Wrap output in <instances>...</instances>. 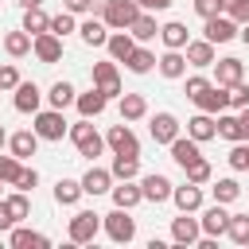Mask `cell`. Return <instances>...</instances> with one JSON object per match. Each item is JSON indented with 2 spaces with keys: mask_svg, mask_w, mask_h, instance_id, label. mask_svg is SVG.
I'll use <instances>...</instances> for the list:
<instances>
[{
  "mask_svg": "<svg viewBox=\"0 0 249 249\" xmlns=\"http://www.w3.org/2000/svg\"><path fill=\"white\" fill-rule=\"evenodd\" d=\"M136 16H140V4L136 0H105V8H101L105 27H113V31H124Z\"/></svg>",
  "mask_w": 249,
  "mask_h": 249,
  "instance_id": "1",
  "label": "cell"
},
{
  "mask_svg": "<svg viewBox=\"0 0 249 249\" xmlns=\"http://www.w3.org/2000/svg\"><path fill=\"white\" fill-rule=\"evenodd\" d=\"M70 140H74V148L82 152V156H101V148H105V140L97 136V128L89 124V117H82L78 124H70Z\"/></svg>",
  "mask_w": 249,
  "mask_h": 249,
  "instance_id": "2",
  "label": "cell"
},
{
  "mask_svg": "<svg viewBox=\"0 0 249 249\" xmlns=\"http://www.w3.org/2000/svg\"><path fill=\"white\" fill-rule=\"evenodd\" d=\"M101 226H105V233H109L117 245H128V241L136 237V222L128 218V210H124V206H117L113 214H105V218H101Z\"/></svg>",
  "mask_w": 249,
  "mask_h": 249,
  "instance_id": "3",
  "label": "cell"
},
{
  "mask_svg": "<svg viewBox=\"0 0 249 249\" xmlns=\"http://www.w3.org/2000/svg\"><path fill=\"white\" fill-rule=\"evenodd\" d=\"M105 144L113 148V156H136L140 160V140H136V132L121 121V124H113L109 128V136H105Z\"/></svg>",
  "mask_w": 249,
  "mask_h": 249,
  "instance_id": "4",
  "label": "cell"
},
{
  "mask_svg": "<svg viewBox=\"0 0 249 249\" xmlns=\"http://www.w3.org/2000/svg\"><path fill=\"white\" fill-rule=\"evenodd\" d=\"M97 230H101V214H93V210H78V214L70 218V241H74V245L93 241Z\"/></svg>",
  "mask_w": 249,
  "mask_h": 249,
  "instance_id": "5",
  "label": "cell"
},
{
  "mask_svg": "<svg viewBox=\"0 0 249 249\" xmlns=\"http://www.w3.org/2000/svg\"><path fill=\"white\" fill-rule=\"evenodd\" d=\"M191 101L198 105V113H210V117H214V113L230 109V89H226V86H218V82H210V86H206L202 93H195Z\"/></svg>",
  "mask_w": 249,
  "mask_h": 249,
  "instance_id": "6",
  "label": "cell"
},
{
  "mask_svg": "<svg viewBox=\"0 0 249 249\" xmlns=\"http://www.w3.org/2000/svg\"><path fill=\"white\" fill-rule=\"evenodd\" d=\"M35 132H39V140H62L70 128H66V121H62V109H47V113H39L35 117Z\"/></svg>",
  "mask_w": 249,
  "mask_h": 249,
  "instance_id": "7",
  "label": "cell"
},
{
  "mask_svg": "<svg viewBox=\"0 0 249 249\" xmlns=\"http://www.w3.org/2000/svg\"><path fill=\"white\" fill-rule=\"evenodd\" d=\"M31 51H35V58H39L43 66H51V62L62 58V39H58L54 31H43V35L31 39Z\"/></svg>",
  "mask_w": 249,
  "mask_h": 249,
  "instance_id": "8",
  "label": "cell"
},
{
  "mask_svg": "<svg viewBox=\"0 0 249 249\" xmlns=\"http://www.w3.org/2000/svg\"><path fill=\"white\" fill-rule=\"evenodd\" d=\"M93 86L105 93V97H121V74L113 62H93Z\"/></svg>",
  "mask_w": 249,
  "mask_h": 249,
  "instance_id": "9",
  "label": "cell"
},
{
  "mask_svg": "<svg viewBox=\"0 0 249 249\" xmlns=\"http://www.w3.org/2000/svg\"><path fill=\"white\" fill-rule=\"evenodd\" d=\"M140 195H144L148 202H167V198H171V179L160 175V171H152V175L140 179Z\"/></svg>",
  "mask_w": 249,
  "mask_h": 249,
  "instance_id": "10",
  "label": "cell"
},
{
  "mask_svg": "<svg viewBox=\"0 0 249 249\" xmlns=\"http://www.w3.org/2000/svg\"><path fill=\"white\" fill-rule=\"evenodd\" d=\"M226 226H230L226 202H214L210 210H202V222H198V230H202L206 237H222V233H226Z\"/></svg>",
  "mask_w": 249,
  "mask_h": 249,
  "instance_id": "11",
  "label": "cell"
},
{
  "mask_svg": "<svg viewBox=\"0 0 249 249\" xmlns=\"http://www.w3.org/2000/svg\"><path fill=\"white\" fill-rule=\"evenodd\" d=\"M233 35H237V23H233L226 12H218V16L206 19V39H210V43H230Z\"/></svg>",
  "mask_w": 249,
  "mask_h": 249,
  "instance_id": "12",
  "label": "cell"
},
{
  "mask_svg": "<svg viewBox=\"0 0 249 249\" xmlns=\"http://www.w3.org/2000/svg\"><path fill=\"white\" fill-rule=\"evenodd\" d=\"M175 136H179L175 113H156V117H152V140H156V144H171Z\"/></svg>",
  "mask_w": 249,
  "mask_h": 249,
  "instance_id": "13",
  "label": "cell"
},
{
  "mask_svg": "<svg viewBox=\"0 0 249 249\" xmlns=\"http://www.w3.org/2000/svg\"><path fill=\"white\" fill-rule=\"evenodd\" d=\"M171 198H175V206H179L183 214H195V210L202 206V191H198V183H183V187H171Z\"/></svg>",
  "mask_w": 249,
  "mask_h": 249,
  "instance_id": "14",
  "label": "cell"
},
{
  "mask_svg": "<svg viewBox=\"0 0 249 249\" xmlns=\"http://www.w3.org/2000/svg\"><path fill=\"white\" fill-rule=\"evenodd\" d=\"M241 78H245L241 58H218V62H214V82H218V86H226V89H230V86H233V82H241Z\"/></svg>",
  "mask_w": 249,
  "mask_h": 249,
  "instance_id": "15",
  "label": "cell"
},
{
  "mask_svg": "<svg viewBox=\"0 0 249 249\" xmlns=\"http://www.w3.org/2000/svg\"><path fill=\"white\" fill-rule=\"evenodd\" d=\"M187 136L198 140V144H202V140H214V136H218V121H214L210 113H198V117L187 121Z\"/></svg>",
  "mask_w": 249,
  "mask_h": 249,
  "instance_id": "16",
  "label": "cell"
},
{
  "mask_svg": "<svg viewBox=\"0 0 249 249\" xmlns=\"http://www.w3.org/2000/svg\"><path fill=\"white\" fill-rule=\"evenodd\" d=\"M8 148H12L16 160H27V156H35V148H39V132H35V128H23V132L8 136Z\"/></svg>",
  "mask_w": 249,
  "mask_h": 249,
  "instance_id": "17",
  "label": "cell"
},
{
  "mask_svg": "<svg viewBox=\"0 0 249 249\" xmlns=\"http://www.w3.org/2000/svg\"><path fill=\"white\" fill-rule=\"evenodd\" d=\"M167 148H171V160H175L179 167H187V163H195V160L202 156V152H198V140H191V136H175Z\"/></svg>",
  "mask_w": 249,
  "mask_h": 249,
  "instance_id": "18",
  "label": "cell"
},
{
  "mask_svg": "<svg viewBox=\"0 0 249 249\" xmlns=\"http://www.w3.org/2000/svg\"><path fill=\"white\" fill-rule=\"evenodd\" d=\"M105 191H113V175L109 171H101V167H89L86 175H82V195H105Z\"/></svg>",
  "mask_w": 249,
  "mask_h": 249,
  "instance_id": "19",
  "label": "cell"
},
{
  "mask_svg": "<svg viewBox=\"0 0 249 249\" xmlns=\"http://www.w3.org/2000/svg\"><path fill=\"white\" fill-rule=\"evenodd\" d=\"M132 47H136V39H132L128 31H113V35L105 39V51H109L113 62H124V58L132 54Z\"/></svg>",
  "mask_w": 249,
  "mask_h": 249,
  "instance_id": "20",
  "label": "cell"
},
{
  "mask_svg": "<svg viewBox=\"0 0 249 249\" xmlns=\"http://www.w3.org/2000/svg\"><path fill=\"white\" fill-rule=\"evenodd\" d=\"M39 101H43V93H39L35 82H19L16 86V109L19 113H39Z\"/></svg>",
  "mask_w": 249,
  "mask_h": 249,
  "instance_id": "21",
  "label": "cell"
},
{
  "mask_svg": "<svg viewBox=\"0 0 249 249\" xmlns=\"http://www.w3.org/2000/svg\"><path fill=\"white\" fill-rule=\"evenodd\" d=\"M124 31H128L136 43H148V39H156V35H160V27H156V16H148V12H140V16H136V19L124 27Z\"/></svg>",
  "mask_w": 249,
  "mask_h": 249,
  "instance_id": "22",
  "label": "cell"
},
{
  "mask_svg": "<svg viewBox=\"0 0 249 249\" xmlns=\"http://www.w3.org/2000/svg\"><path fill=\"white\" fill-rule=\"evenodd\" d=\"M160 39H163V47H167V51H183L191 35H187V23L171 19V23H163V27H160Z\"/></svg>",
  "mask_w": 249,
  "mask_h": 249,
  "instance_id": "23",
  "label": "cell"
},
{
  "mask_svg": "<svg viewBox=\"0 0 249 249\" xmlns=\"http://www.w3.org/2000/svg\"><path fill=\"white\" fill-rule=\"evenodd\" d=\"M187 62L191 66H214V43L210 39H187Z\"/></svg>",
  "mask_w": 249,
  "mask_h": 249,
  "instance_id": "24",
  "label": "cell"
},
{
  "mask_svg": "<svg viewBox=\"0 0 249 249\" xmlns=\"http://www.w3.org/2000/svg\"><path fill=\"white\" fill-rule=\"evenodd\" d=\"M23 31L35 39V35H43V31H51V16L43 12V4L39 8H23Z\"/></svg>",
  "mask_w": 249,
  "mask_h": 249,
  "instance_id": "25",
  "label": "cell"
},
{
  "mask_svg": "<svg viewBox=\"0 0 249 249\" xmlns=\"http://www.w3.org/2000/svg\"><path fill=\"white\" fill-rule=\"evenodd\" d=\"M105 101H109V97H105L97 86H93L89 93H78V97H74V105H78V113H82V117H97V113L105 109Z\"/></svg>",
  "mask_w": 249,
  "mask_h": 249,
  "instance_id": "26",
  "label": "cell"
},
{
  "mask_svg": "<svg viewBox=\"0 0 249 249\" xmlns=\"http://www.w3.org/2000/svg\"><path fill=\"white\" fill-rule=\"evenodd\" d=\"M198 233H202V230H198V222H195V218H187V214L171 222V237H175L179 245H195V241H198Z\"/></svg>",
  "mask_w": 249,
  "mask_h": 249,
  "instance_id": "27",
  "label": "cell"
},
{
  "mask_svg": "<svg viewBox=\"0 0 249 249\" xmlns=\"http://www.w3.org/2000/svg\"><path fill=\"white\" fill-rule=\"evenodd\" d=\"M8 245H12V249H31V245H35V249H47L51 241H47L43 233H31V230H23V226H16V230L8 233Z\"/></svg>",
  "mask_w": 249,
  "mask_h": 249,
  "instance_id": "28",
  "label": "cell"
},
{
  "mask_svg": "<svg viewBox=\"0 0 249 249\" xmlns=\"http://www.w3.org/2000/svg\"><path fill=\"white\" fill-rule=\"evenodd\" d=\"M78 31H82V43H86V47H105V39H109L105 19H86Z\"/></svg>",
  "mask_w": 249,
  "mask_h": 249,
  "instance_id": "29",
  "label": "cell"
},
{
  "mask_svg": "<svg viewBox=\"0 0 249 249\" xmlns=\"http://www.w3.org/2000/svg\"><path fill=\"white\" fill-rule=\"evenodd\" d=\"M156 66H160V74H163V78H183V70H187V54L167 51V54H160V58H156Z\"/></svg>",
  "mask_w": 249,
  "mask_h": 249,
  "instance_id": "30",
  "label": "cell"
},
{
  "mask_svg": "<svg viewBox=\"0 0 249 249\" xmlns=\"http://www.w3.org/2000/svg\"><path fill=\"white\" fill-rule=\"evenodd\" d=\"M140 198H144V195H140V187H136L132 179H121V187H113V206H124V210H132Z\"/></svg>",
  "mask_w": 249,
  "mask_h": 249,
  "instance_id": "31",
  "label": "cell"
},
{
  "mask_svg": "<svg viewBox=\"0 0 249 249\" xmlns=\"http://www.w3.org/2000/svg\"><path fill=\"white\" fill-rule=\"evenodd\" d=\"M148 113V101L140 93H121V121H140Z\"/></svg>",
  "mask_w": 249,
  "mask_h": 249,
  "instance_id": "32",
  "label": "cell"
},
{
  "mask_svg": "<svg viewBox=\"0 0 249 249\" xmlns=\"http://www.w3.org/2000/svg\"><path fill=\"white\" fill-rule=\"evenodd\" d=\"M124 66H128L132 74H148V70L156 66V54H152L148 47H132V54L124 58Z\"/></svg>",
  "mask_w": 249,
  "mask_h": 249,
  "instance_id": "33",
  "label": "cell"
},
{
  "mask_svg": "<svg viewBox=\"0 0 249 249\" xmlns=\"http://www.w3.org/2000/svg\"><path fill=\"white\" fill-rule=\"evenodd\" d=\"M109 175H113V179H136V175H140V160H136V156H113Z\"/></svg>",
  "mask_w": 249,
  "mask_h": 249,
  "instance_id": "34",
  "label": "cell"
},
{
  "mask_svg": "<svg viewBox=\"0 0 249 249\" xmlns=\"http://www.w3.org/2000/svg\"><path fill=\"white\" fill-rule=\"evenodd\" d=\"M82 198V183H74V179H58L54 183V202L58 206H74Z\"/></svg>",
  "mask_w": 249,
  "mask_h": 249,
  "instance_id": "35",
  "label": "cell"
},
{
  "mask_svg": "<svg viewBox=\"0 0 249 249\" xmlns=\"http://www.w3.org/2000/svg\"><path fill=\"white\" fill-rule=\"evenodd\" d=\"M4 51H8L12 58H23V54L31 51V35H27V31H8V35H4Z\"/></svg>",
  "mask_w": 249,
  "mask_h": 249,
  "instance_id": "36",
  "label": "cell"
},
{
  "mask_svg": "<svg viewBox=\"0 0 249 249\" xmlns=\"http://www.w3.org/2000/svg\"><path fill=\"white\" fill-rule=\"evenodd\" d=\"M47 97H51V109H66V105H74V97H78V93H74V86H70V82H54Z\"/></svg>",
  "mask_w": 249,
  "mask_h": 249,
  "instance_id": "37",
  "label": "cell"
},
{
  "mask_svg": "<svg viewBox=\"0 0 249 249\" xmlns=\"http://www.w3.org/2000/svg\"><path fill=\"white\" fill-rule=\"evenodd\" d=\"M218 136H222V140H233V144L245 140V136H241V121L230 117V113H218Z\"/></svg>",
  "mask_w": 249,
  "mask_h": 249,
  "instance_id": "38",
  "label": "cell"
},
{
  "mask_svg": "<svg viewBox=\"0 0 249 249\" xmlns=\"http://www.w3.org/2000/svg\"><path fill=\"white\" fill-rule=\"evenodd\" d=\"M226 233L237 241V245H249V214H230V226Z\"/></svg>",
  "mask_w": 249,
  "mask_h": 249,
  "instance_id": "39",
  "label": "cell"
},
{
  "mask_svg": "<svg viewBox=\"0 0 249 249\" xmlns=\"http://www.w3.org/2000/svg\"><path fill=\"white\" fill-rule=\"evenodd\" d=\"M4 202H8V210H12V218H16V222H23V218L31 214V202H27V191H16V195H8Z\"/></svg>",
  "mask_w": 249,
  "mask_h": 249,
  "instance_id": "40",
  "label": "cell"
},
{
  "mask_svg": "<svg viewBox=\"0 0 249 249\" xmlns=\"http://www.w3.org/2000/svg\"><path fill=\"white\" fill-rule=\"evenodd\" d=\"M237 195H241L237 179H218V183H214V202H233Z\"/></svg>",
  "mask_w": 249,
  "mask_h": 249,
  "instance_id": "41",
  "label": "cell"
},
{
  "mask_svg": "<svg viewBox=\"0 0 249 249\" xmlns=\"http://www.w3.org/2000/svg\"><path fill=\"white\" fill-rule=\"evenodd\" d=\"M222 12L233 23H249V0H222Z\"/></svg>",
  "mask_w": 249,
  "mask_h": 249,
  "instance_id": "42",
  "label": "cell"
},
{
  "mask_svg": "<svg viewBox=\"0 0 249 249\" xmlns=\"http://www.w3.org/2000/svg\"><path fill=\"white\" fill-rule=\"evenodd\" d=\"M183 171H187V183H198V187H202V183H206V179H210V163H206V160H202V156H198V160H195V163H187V167H183Z\"/></svg>",
  "mask_w": 249,
  "mask_h": 249,
  "instance_id": "43",
  "label": "cell"
},
{
  "mask_svg": "<svg viewBox=\"0 0 249 249\" xmlns=\"http://www.w3.org/2000/svg\"><path fill=\"white\" fill-rule=\"evenodd\" d=\"M51 31H54L58 39H66L70 31H78V27H74V12H62V16H51Z\"/></svg>",
  "mask_w": 249,
  "mask_h": 249,
  "instance_id": "44",
  "label": "cell"
},
{
  "mask_svg": "<svg viewBox=\"0 0 249 249\" xmlns=\"http://www.w3.org/2000/svg\"><path fill=\"white\" fill-rule=\"evenodd\" d=\"M19 160L16 156H0V183H16V175H19Z\"/></svg>",
  "mask_w": 249,
  "mask_h": 249,
  "instance_id": "45",
  "label": "cell"
},
{
  "mask_svg": "<svg viewBox=\"0 0 249 249\" xmlns=\"http://www.w3.org/2000/svg\"><path fill=\"white\" fill-rule=\"evenodd\" d=\"M230 167H233V171H249V148H245L241 140H237L233 152H230Z\"/></svg>",
  "mask_w": 249,
  "mask_h": 249,
  "instance_id": "46",
  "label": "cell"
},
{
  "mask_svg": "<svg viewBox=\"0 0 249 249\" xmlns=\"http://www.w3.org/2000/svg\"><path fill=\"white\" fill-rule=\"evenodd\" d=\"M35 183H39V171L35 167H19V175H16V191H35Z\"/></svg>",
  "mask_w": 249,
  "mask_h": 249,
  "instance_id": "47",
  "label": "cell"
},
{
  "mask_svg": "<svg viewBox=\"0 0 249 249\" xmlns=\"http://www.w3.org/2000/svg\"><path fill=\"white\" fill-rule=\"evenodd\" d=\"M249 105V86L245 82H233L230 86V109H245Z\"/></svg>",
  "mask_w": 249,
  "mask_h": 249,
  "instance_id": "48",
  "label": "cell"
},
{
  "mask_svg": "<svg viewBox=\"0 0 249 249\" xmlns=\"http://www.w3.org/2000/svg\"><path fill=\"white\" fill-rule=\"evenodd\" d=\"M19 86V70L16 66H0V89H16Z\"/></svg>",
  "mask_w": 249,
  "mask_h": 249,
  "instance_id": "49",
  "label": "cell"
},
{
  "mask_svg": "<svg viewBox=\"0 0 249 249\" xmlns=\"http://www.w3.org/2000/svg\"><path fill=\"white\" fill-rule=\"evenodd\" d=\"M195 12H198L202 19H210V16L222 12V0H195Z\"/></svg>",
  "mask_w": 249,
  "mask_h": 249,
  "instance_id": "50",
  "label": "cell"
},
{
  "mask_svg": "<svg viewBox=\"0 0 249 249\" xmlns=\"http://www.w3.org/2000/svg\"><path fill=\"white\" fill-rule=\"evenodd\" d=\"M206 86H210V78H198V74H195V78H187V97H195V93H202Z\"/></svg>",
  "mask_w": 249,
  "mask_h": 249,
  "instance_id": "51",
  "label": "cell"
},
{
  "mask_svg": "<svg viewBox=\"0 0 249 249\" xmlns=\"http://www.w3.org/2000/svg\"><path fill=\"white\" fill-rule=\"evenodd\" d=\"M12 226H16V218H12V210H8V202L0 198V233H4V230H12Z\"/></svg>",
  "mask_w": 249,
  "mask_h": 249,
  "instance_id": "52",
  "label": "cell"
},
{
  "mask_svg": "<svg viewBox=\"0 0 249 249\" xmlns=\"http://www.w3.org/2000/svg\"><path fill=\"white\" fill-rule=\"evenodd\" d=\"M140 8H148V12H163V8H171V0H136Z\"/></svg>",
  "mask_w": 249,
  "mask_h": 249,
  "instance_id": "53",
  "label": "cell"
},
{
  "mask_svg": "<svg viewBox=\"0 0 249 249\" xmlns=\"http://www.w3.org/2000/svg\"><path fill=\"white\" fill-rule=\"evenodd\" d=\"M93 0H66V12H89Z\"/></svg>",
  "mask_w": 249,
  "mask_h": 249,
  "instance_id": "54",
  "label": "cell"
},
{
  "mask_svg": "<svg viewBox=\"0 0 249 249\" xmlns=\"http://www.w3.org/2000/svg\"><path fill=\"white\" fill-rule=\"evenodd\" d=\"M237 121H241V136L249 140V105H245V109H237Z\"/></svg>",
  "mask_w": 249,
  "mask_h": 249,
  "instance_id": "55",
  "label": "cell"
},
{
  "mask_svg": "<svg viewBox=\"0 0 249 249\" xmlns=\"http://www.w3.org/2000/svg\"><path fill=\"white\" fill-rule=\"evenodd\" d=\"M237 39H241V43L249 47V23H241V27H237Z\"/></svg>",
  "mask_w": 249,
  "mask_h": 249,
  "instance_id": "56",
  "label": "cell"
},
{
  "mask_svg": "<svg viewBox=\"0 0 249 249\" xmlns=\"http://www.w3.org/2000/svg\"><path fill=\"white\" fill-rule=\"evenodd\" d=\"M16 4H19V8H39L43 0H16Z\"/></svg>",
  "mask_w": 249,
  "mask_h": 249,
  "instance_id": "57",
  "label": "cell"
},
{
  "mask_svg": "<svg viewBox=\"0 0 249 249\" xmlns=\"http://www.w3.org/2000/svg\"><path fill=\"white\" fill-rule=\"evenodd\" d=\"M4 144H8V132H4V124H0V148H4Z\"/></svg>",
  "mask_w": 249,
  "mask_h": 249,
  "instance_id": "58",
  "label": "cell"
}]
</instances>
